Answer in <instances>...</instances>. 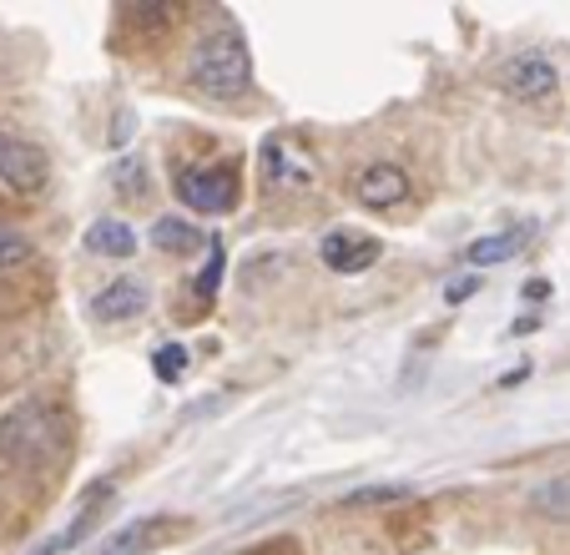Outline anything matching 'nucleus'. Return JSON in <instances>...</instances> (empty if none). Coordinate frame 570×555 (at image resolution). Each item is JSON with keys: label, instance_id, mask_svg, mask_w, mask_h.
Instances as JSON below:
<instances>
[{"label": "nucleus", "instance_id": "20", "mask_svg": "<svg viewBox=\"0 0 570 555\" xmlns=\"http://www.w3.org/2000/svg\"><path fill=\"white\" fill-rule=\"evenodd\" d=\"M546 293H550V283H546V278H530V283H525V299H546Z\"/></svg>", "mask_w": 570, "mask_h": 555}, {"label": "nucleus", "instance_id": "10", "mask_svg": "<svg viewBox=\"0 0 570 555\" xmlns=\"http://www.w3.org/2000/svg\"><path fill=\"white\" fill-rule=\"evenodd\" d=\"M525 237H530L525 227H510V233H490V237H480V243L464 247V257H470L474 267H500V263H510V257H520Z\"/></svg>", "mask_w": 570, "mask_h": 555}, {"label": "nucleus", "instance_id": "13", "mask_svg": "<svg viewBox=\"0 0 570 555\" xmlns=\"http://www.w3.org/2000/svg\"><path fill=\"white\" fill-rule=\"evenodd\" d=\"M151 243L161 247V253H197V247L207 243L203 233H197L193 223H183V217H157V223H151Z\"/></svg>", "mask_w": 570, "mask_h": 555}, {"label": "nucleus", "instance_id": "2", "mask_svg": "<svg viewBox=\"0 0 570 555\" xmlns=\"http://www.w3.org/2000/svg\"><path fill=\"white\" fill-rule=\"evenodd\" d=\"M66 445V419L51 405H16L11 415L0 419V459L16 470H41L46 459H56Z\"/></svg>", "mask_w": 570, "mask_h": 555}, {"label": "nucleus", "instance_id": "12", "mask_svg": "<svg viewBox=\"0 0 570 555\" xmlns=\"http://www.w3.org/2000/svg\"><path fill=\"white\" fill-rule=\"evenodd\" d=\"M530 510L546 515L556 525H570V475H556V480H540L530 490Z\"/></svg>", "mask_w": 570, "mask_h": 555}, {"label": "nucleus", "instance_id": "8", "mask_svg": "<svg viewBox=\"0 0 570 555\" xmlns=\"http://www.w3.org/2000/svg\"><path fill=\"white\" fill-rule=\"evenodd\" d=\"M318 253L334 273H364V267H374L379 257H384V243L368 233H354V227H334V233L323 237Z\"/></svg>", "mask_w": 570, "mask_h": 555}, {"label": "nucleus", "instance_id": "15", "mask_svg": "<svg viewBox=\"0 0 570 555\" xmlns=\"http://www.w3.org/2000/svg\"><path fill=\"white\" fill-rule=\"evenodd\" d=\"M151 369H157L161 384H177V379L187 374V349L183 343H161V349L151 353Z\"/></svg>", "mask_w": 570, "mask_h": 555}, {"label": "nucleus", "instance_id": "6", "mask_svg": "<svg viewBox=\"0 0 570 555\" xmlns=\"http://www.w3.org/2000/svg\"><path fill=\"white\" fill-rule=\"evenodd\" d=\"M556 66H550V56L546 51H520V56H510L505 66H500V86H505L510 97H520V101H540V97H550L556 91Z\"/></svg>", "mask_w": 570, "mask_h": 555}, {"label": "nucleus", "instance_id": "7", "mask_svg": "<svg viewBox=\"0 0 570 555\" xmlns=\"http://www.w3.org/2000/svg\"><path fill=\"white\" fill-rule=\"evenodd\" d=\"M147 309H151V289L141 278H111L91 299V319L97 323H127V319H141Z\"/></svg>", "mask_w": 570, "mask_h": 555}, {"label": "nucleus", "instance_id": "5", "mask_svg": "<svg viewBox=\"0 0 570 555\" xmlns=\"http://www.w3.org/2000/svg\"><path fill=\"white\" fill-rule=\"evenodd\" d=\"M354 203L374 207V213H389V207L410 203V172L394 167V162H368L354 177Z\"/></svg>", "mask_w": 570, "mask_h": 555}, {"label": "nucleus", "instance_id": "16", "mask_svg": "<svg viewBox=\"0 0 570 555\" xmlns=\"http://www.w3.org/2000/svg\"><path fill=\"white\" fill-rule=\"evenodd\" d=\"M26 257H31V237H26L21 227L0 223V273H6V267H21Z\"/></svg>", "mask_w": 570, "mask_h": 555}, {"label": "nucleus", "instance_id": "11", "mask_svg": "<svg viewBox=\"0 0 570 555\" xmlns=\"http://www.w3.org/2000/svg\"><path fill=\"white\" fill-rule=\"evenodd\" d=\"M87 253H97V257H131V253H137V233H131L127 223H117V217H101V223L87 227Z\"/></svg>", "mask_w": 570, "mask_h": 555}, {"label": "nucleus", "instance_id": "9", "mask_svg": "<svg viewBox=\"0 0 570 555\" xmlns=\"http://www.w3.org/2000/svg\"><path fill=\"white\" fill-rule=\"evenodd\" d=\"M263 177H268V187H288V193H298V187H308L313 172L303 167V157L288 147V142H268L263 147Z\"/></svg>", "mask_w": 570, "mask_h": 555}, {"label": "nucleus", "instance_id": "4", "mask_svg": "<svg viewBox=\"0 0 570 555\" xmlns=\"http://www.w3.org/2000/svg\"><path fill=\"white\" fill-rule=\"evenodd\" d=\"M177 203H187L193 213H233L237 207V172L233 167H207V162H197V167H183L177 172Z\"/></svg>", "mask_w": 570, "mask_h": 555}, {"label": "nucleus", "instance_id": "3", "mask_svg": "<svg viewBox=\"0 0 570 555\" xmlns=\"http://www.w3.org/2000/svg\"><path fill=\"white\" fill-rule=\"evenodd\" d=\"M51 182V162L36 142L0 132V193L6 197H36Z\"/></svg>", "mask_w": 570, "mask_h": 555}, {"label": "nucleus", "instance_id": "1", "mask_svg": "<svg viewBox=\"0 0 570 555\" xmlns=\"http://www.w3.org/2000/svg\"><path fill=\"white\" fill-rule=\"evenodd\" d=\"M187 76H193V86L213 101L243 97L253 86V56H248L243 31H237L233 21H223L217 31H203L193 46V61H187Z\"/></svg>", "mask_w": 570, "mask_h": 555}, {"label": "nucleus", "instance_id": "18", "mask_svg": "<svg viewBox=\"0 0 570 555\" xmlns=\"http://www.w3.org/2000/svg\"><path fill=\"white\" fill-rule=\"evenodd\" d=\"M117 187L121 193L131 187V197H141V162L137 157H127V167H117Z\"/></svg>", "mask_w": 570, "mask_h": 555}, {"label": "nucleus", "instance_id": "19", "mask_svg": "<svg viewBox=\"0 0 570 555\" xmlns=\"http://www.w3.org/2000/svg\"><path fill=\"white\" fill-rule=\"evenodd\" d=\"M474 289H480V278H460L454 289H444V299H450V303H464V299H470Z\"/></svg>", "mask_w": 570, "mask_h": 555}, {"label": "nucleus", "instance_id": "14", "mask_svg": "<svg viewBox=\"0 0 570 555\" xmlns=\"http://www.w3.org/2000/svg\"><path fill=\"white\" fill-rule=\"evenodd\" d=\"M223 267H227V247L217 237H207V267L197 273V299H213L223 289Z\"/></svg>", "mask_w": 570, "mask_h": 555}, {"label": "nucleus", "instance_id": "17", "mask_svg": "<svg viewBox=\"0 0 570 555\" xmlns=\"http://www.w3.org/2000/svg\"><path fill=\"white\" fill-rule=\"evenodd\" d=\"M404 495H414L410 485H379V490H354L348 505H384V500H404Z\"/></svg>", "mask_w": 570, "mask_h": 555}]
</instances>
